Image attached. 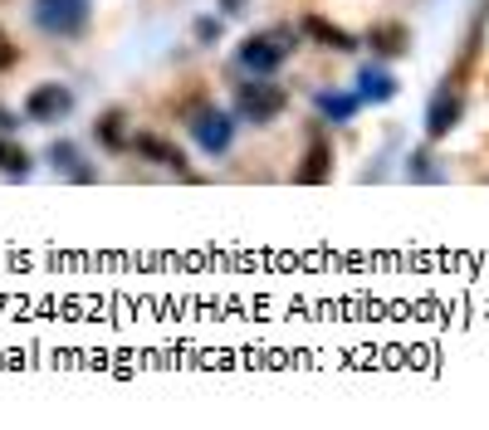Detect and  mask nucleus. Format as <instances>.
Here are the masks:
<instances>
[{
    "label": "nucleus",
    "instance_id": "nucleus-18",
    "mask_svg": "<svg viewBox=\"0 0 489 430\" xmlns=\"http://www.w3.org/2000/svg\"><path fill=\"white\" fill-rule=\"evenodd\" d=\"M244 5H250V0H220V10H225V15H240Z\"/></svg>",
    "mask_w": 489,
    "mask_h": 430
},
{
    "label": "nucleus",
    "instance_id": "nucleus-15",
    "mask_svg": "<svg viewBox=\"0 0 489 430\" xmlns=\"http://www.w3.org/2000/svg\"><path fill=\"white\" fill-rule=\"evenodd\" d=\"M49 162H54V166H64V171H74V181H93V171L74 166L78 156H74V147H68V142H54V147H49Z\"/></svg>",
    "mask_w": 489,
    "mask_h": 430
},
{
    "label": "nucleus",
    "instance_id": "nucleus-12",
    "mask_svg": "<svg viewBox=\"0 0 489 430\" xmlns=\"http://www.w3.org/2000/svg\"><path fill=\"white\" fill-rule=\"evenodd\" d=\"M313 103H318V113L333 117V123H352V113H357L362 98H357V93H338V88H323Z\"/></svg>",
    "mask_w": 489,
    "mask_h": 430
},
{
    "label": "nucleus",
    "instance_id": "nucleus-4",
    "mask_svg": "<svg viewBox=\"0 0 489 430\" xmlns=\"http://www.w3.org/2000/svg\"><path fill=\"white\" fill-rule=\"evenodd\" d=\"M460 113H465V93H460V88L445 78V84L430 93V108H426V137H430V142L455 132V127H460Z\"/></svg>",
    "mask_w": 489,
    "mask_h": 430
},
{
    "label": "nucleus",
    "instance_id": "nucleus-13",
    "mask_svg": "<svg viewBox=\"0 0 489 430\" xmlns=\"http://www.w3.org/2000/svg\"><path fill=\"white\" fill-rule=\"evenodd\" d=\"M127 117L123 113H117V108H108V113L103 117H98V127H93V132H98V142H103V147H113V152H117V147H127V142H132V137H127Z\"/></svg>",
    "mask_w": 489,
    "mask_h": 430
},
{
    "label": "nucleus",
    "instance_id": "nucleus-17",
    "mask_svg": "<svg viewBox=\"0 0 489 430\" xmlns=\"http://www.w3.org/2000/svg\"><path fill=\"white\" fill-rule=\"evenodd\" d=\"M15 59H20V49H15V39H10V35H5V29H0V74H5V68H10V64H15Z\"/></svg>",
    "mask_w": 489,
    "mask_h": 430
},
{
    "label": "nucleus",
    "instance_id": "nucleus-10",
    "mask_svg": "<svg viewBox=\"0 0 489 430\" xmlns=\"http://www.w3.org/2000/svg\"><path fill=\"white\" fill-rule=\"evenodd\" d=\"M303 35L313 39V44H323V49H333V54H348V49H357V39L348 35L342 25H333V20H323V15H303Z\"/></svg>",
    "mask_w": 489,
    "mask_h": 430
},
{
    "label": "nucleus",
    "instance_id": "nucleus-11",
    "mask_svg": "<svg viewBox=\"0 0 489 430\" xmlns=\"http://www.w3.org/2000/svg\"><path fill=\"white\" fill-rule=\"evenodd\" d=\"M357 98L362 103H387V98H397V78L387 74V68H362L357 74Z\"/></svg>",
    "mask_w": 489,
    "mask_h": 430
},
{
    "label": "nucleus",
    "instance_id": "nucleus-14",
    "mask_svg": "<svg viewBox=\"0 0 489 430\" xmlns=\"http://www.w3.org/2000/svg\"><path fill=\"white\" fill-rule=\"evenodd\" d=\"M0 171L5 176H25L29 171V152L20 142H10V137H0Z\"/></svg>",
    "mask_w": 489,
    "mask_h": 430
},
{
    "label": "nucleus",
    "instance_id": "nucleus-8",
    "mask_svg": "<svg viewBox=\"0 0 489 430\" xmlns=\"http://www.w3.org/2000/svg\"><path fill=\"white\" fill-rule=\"evenodd\" d=\"M127 147H132L142 162H156V166H172V171H186V152H181L176 142H166V137H156V132H137Z\"/></svg>",
    "mask_w": 489,
    "mask_h": 430
},
{
    "label": "nucleus",
    "instance_id": "nucleus-2",
    "mask_svg": "<svg viewBox=\"0 0 489 430\" xmlns=\"http://www.w3.org/2000/svg\"><path fill=\"white\" fill-rule=\"evenodd\" d=\"M289 29H274V35H250V39H240V49H235V59H240V68L244 74H254V78H269L274 68L289 59Z\"/></svg>",
    "mask_w": 489,
    "mask_h": 430
},
{
    "label": "nucleus",
    "instance_id": "nucleus-16",
    "mask_svg": "<svg viewBox=\"0 0 489 430\" xmlns=\"http://www.w3.org/2000/svg\"><path fill=\"white\" fill-rule=\"evenodd\" d=\"M215 39H220V20L201 15V20H196V44H215Z\"/></svg>",
    "mask_w": 489,
    "mask_h": 430
},
{
    "label": "nucleus",
    "instance_id": "nucleus-1",
    "mask_svg": "<svg viewBox=\"0 0 489 430\" xmlns=\"http://www.w3.org/2000/svg\"><path fill=\"white\" fill-rule=\"evenodd\" d=\"M88 15H93L88 0H35V5H29V20H35L49 39H78L88 29Z\"/></svg>",
    "mask_w": 489,
    "mask_h": 430
},
{
    "label": "nucleus",
    "instance_id": "nucleus-6",
    "mask_svg": "<svg viewBox=\"0 0 489 430\" xmlns=\"http://www.w3.org/2000/svg\"><path fill=\"white\" fill-rule=\"evenodd\" d=\"M68 108H74V93H68L64 84H35L25 93L29 123H59V117H68Z\"/></svg>",
    "mask_w": 489,
    "mask_h": 430
},
{
    "label": "nucleus",
    "instance_id": "nucleus-19",
    "mask_svg": "<svg viewBox=\"0 0 489 430\" xmlns=\"http://www.w3.org/2000/svg\"><path fill=\"white\" fill-rule=\"evenodd\" d=\"M0 127H5V132H10V127H15V123H10V113H5V108H0Z\"/></svg>",
    "mask_w": 489,
    "mask_h": 430
},
{
    "label": "nucleus",
    "instance_id": "nucleus-5",
    "mask_svg": "<svg viewBox=\"0 0 489 430\" xmlns=\"http://www.w3.org/2000/svg\"><path fill=\"white\" fill-rule=\"evenodd\" d=\"M191 132H196L205 156H220V152H230V142H235V117L220 113V108H201V113L191 117Z\"/></svg>",
    "mask_w": 489,
    "mask_h": 430
},
{
    "label": "nucleus",
    "instance_id": "nucleus-7",
    "mask_svg": "<svg viewBox=\"0 0 489 430\" xmlns=\"http://www.w3.org/2000/svg\"><path fill=\"white\" fill-rule=\"evenodd\" d=\"M328 176H333V147H328V137L313 132L309 137V152H303V166L293 171V181H299V186H323Z\"/></svg>",
    "mask_w": 489,
    "mask_h": 430
},
{
    "label": "nucleus",
    "instance_id": "nucleus-3",
    "mask_svg": "<svg viewBox=\"0 0 489 430\" xmlns=\"http://www.w3.org/2000/svg\"><path fill=\"white\" fill-rule=\"evenodd\" d=\"M284 108H289V93H284L279 84H269V78H250V84H240V93H235V113L254 127L274 123Z\"/></svg>",
    "mask_w": 489,
    "mask_h": 430
},
{
    "label": "nucleus",
    "instance_id": "nucleus-9",
    "mask_svg": "<svg viewBox=\"0 0 489 430\" xmlns=\"http://www.w3.org/2000/svg\"><path fill=\"white\" fill-rule=\"evenodd\" d=\"M367 44H372V54L397 59V54H406V49H411V29L401 25V20H377V25L367 29Z\"/></svg>",
    "mask_w": 489,
    "mask_h": 430
}]
</instances>
